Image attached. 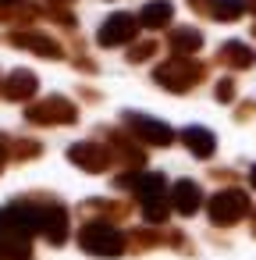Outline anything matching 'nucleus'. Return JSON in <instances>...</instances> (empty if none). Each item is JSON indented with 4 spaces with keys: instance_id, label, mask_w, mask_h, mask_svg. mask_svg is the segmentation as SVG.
<instances>
[{
    "instance_id": "obj_1",
    "label": "nucleus",
    "mask_w": 256,
    "mask_h": 260,
    "mask_svg": "<svg viewBox=\"0 0 256 260\" xmlns=\"http://www.w3.org/2000/svg\"><path fill=\"white\" fill-rule=\"evenodd\" d=\"M40 232V203L18 200L0 210V260H29L32 235Z\"/></svg>"
},
{
    "instance_id": "obj_2",
    "label": "nucleus",
    "mask_w": 256,
    "mask_h": 260,
    "mask_svg": "<svg viewBox=\"0 0 256 260\" xmlns=\"http://www.w3.org/2000/svg\"><path fill=\"white\" fill-rule=\"evenodd\" d=\"M118 189H132L142 203V217L150 224H164L167 214L174 210L171 207V196H167V182L160 171H128V175H118Z\"/></svg>"
},
{
    "instance_id": "obj_3",
    "label": "nucleus",
    "mask_w": 256,
    "mask_h": 260,
    "mask_svg": "<svg viewBox=\"0 0 256 260\" xmlns=\"http://www.w3.org/2000/svg\"><path fill=\"white\" fill-rule=\"evenodd\" d=\"M79 246L89 253V256H121L125 246H128V235L114 224V221H86L79 228Z\"/></svg>"
},
{
    "instance_id": "obj_4",
    "label": "nucleus",
    "mask_w": 256,
    "mask_h": 260,
    "mask_svg": "<svg viewBox=\"0 0 256 260\" xmlns=\"http://www.w3.org/2000/svg\"><path fill=\"white\" fill-rule=\"evenodd\" d=\"M203 75H206V68H203L196 57H174V54H171L164 64H157L153 82L164 86V89H171V93H189L192 86H199Z\"/></svg>"
},
{
    "instance_id": "obj_5",
    "label": "nucleus",
    "mask_w": 256,
    "mask_h": 260,
    "mask_svg": "<svg viewBox=\"0 0 256 260\" xmlns=\"http://www.w3.org/2000/svg\"><path fill=\"white\" fill-rule=\"evenodd\" d=\"M68 160H71L75 168L89 171V175H103L118 157H114V150H111V146H103L100 139H82V143L68 146Z\"/></svg>"
},
{
    "instance_id": "obj_6",
    "label": "nucleus",
    "mask_w": 256,
    "mask_h": 260,
    "mask_svg": "<svg viewBox=\"0 0 256 260\" xmlns=\"http://www.w3.org/2000/svg\"><path fill=\"white\" fill-rule=\"evenodd\" d=\"M25 118L32 125H71V121H79V107L68 96H47L40 104H29Z\"/></svg>"
},
{
    "instance_id": "obj_7",
    "label": "nucleus",
    "mask_w": 256,
    "mask_h": 260,
    "mask_svg": "<svg viewBox=\"0 0 256 260\" xmlns=\"http://www.w3.org/2000/svg\"><path fill=\"white\" fill-rule=\"evenodd\" d=\"M249 214V196L242 189H221L217 196H210V221L228 228V224H238L242 217Z\"/></svg>"
},
{
    "instance_id": "obj_8",
    "label": "nucleus",
    "mask_w": 256,
    "mask_h": 260,
    "mask_svg": "<svg viewBox=\"0 0 256 260\" xmlns=\"http://www.w3.org/2000/svg\"><path fill=\"white\" fill-rule=\"evenodd\" d=\"M121 121L128 125V136H132V139H142L146 146H171V143H174L171 125H164V121H157V118H146V114H139V111H125Z\"/></svg>"
},
{
    "instance_id": "obj_9",
    "label": "nucleus",
    "mask_w": 256,
    "mask_h": 260,
    "mask_svg": "<svg viewBox=\"0 0 256 260\" xmlns=\"http://www.w3.org/2000/svg\"><path fill=\"white\" fill-rule=\"evenodd\" d=\"M135 32H139V18H135V15H125V11H118V15H111V18L100 25L96 43H100V47H121V43H132V40H135Z\"/></svg>"
},
{
    "instance_id": "obj_10",
    "label": "nucleus",
    "mask_w": 256,
    "mask_h": 260,
    "mask_svg": "<svg viewBox=\"0 0 256 260\" xmlns=\"http://www.w3.org/2000/svg\"><path fill=\"white\" fill-rule=\"evenodd\" d=\"M40 232L47 235V242L61 246L68 239V207H61L57 200L40 203Z\"/></svg>"
},
{
    "instance_id": "obj_11",
    "label": "nucleus",
    "mask_w": 256,
    "mask_h": 260,
    "mask_svg": "<svg viewBox=\"0 0 256 260\" xmlns=\"http://www.w3.org/2000/svg\"><path fill=\"white\" fill-rule=\"evenodd\" d=\"M36 89H40V79H36L29 68H18V72H11V75H4V82H0V96L11 100V104L32 100Z\"/></svg>"
},
{
    "instance_id": "obj_12",
    "label": "nucleus",
    "mask_w": 256,
    "mask_h": 260,
    "mask_svg": "<svg viewBox=\"0 0 256 260\" xmlns=\"http://www.w3.org/2000/svg\"><path fill=\"white\" fill-rule=\"evenodd\" d=\"M8 43H15V47H22V50H32V54H40V57H50V61L64 57V50H61V43H57L54 36H43V32H32V29L11 32Z\"/></svg>"
},
{
    "instance_id": "obj_13",
    "label": "nucleus",
    "mask_w": 256,
    "mask_h": 260,
    "mask_svg": "<svg viewBox=\"0 0 256 260\" xmlns=\"http://www.w3.org/2000/svg\"><path fill=\"white\" fill-rule=\"evenodd\" d=\"M100 136H103V143L114 150V157L121 160V164H128V168H142V160H146V153L125 136V132H118V128H100Z\"/></svg>"
},
{
    "instance_id": "obj_14",
    "label": "nucleus",
    "mask_w": 256,
    "mask_h": 260,
    "mask_svg": "<svg viewBox=\"0 0 256 260\" xmlns=\"http://www.w3.org/2000/svg\"><path fill=\"white\" fill-rule=\"evenodd\" d=\"M171 207H174L181 217L196 214V210L203 207V189H199L196 182H189V178L174 182V189H171Z\"/></svg>"
},
{
    "instance_id": "obj_15",
    "label": "nucleus",
    "mask_w": 256,
    "mask_h": 260,
    "mask_svg": "<svg viewBox=\"0 0 256 260\" xmlns=\"http://www.w3.org/2000/svg\"><path fill=\"white\" fill-rule=\"evenodd\" d=\"M167 47L174 57H192L199 47H203V32L199 29H189V25H178L167 32Z\"/></svg>"
},
{
    "instance_id": "obj_16",
    "label": "nucleus",
    "mask_w": 256,
    "mask_h": 260,
    "mask_svg": "<svg viewBox=\"0 0 256 260\" xmlns=\"http://www.w3.org/2000/svg\"><path fill=\"white\" fill-rule=\"evenodd\" d=\"M181 143H185V146H189V153H192V157H199V160L213 157V150H217L213 132H210V128H203V125H189V128L181 132Z\"/></svg>"
},
{
    "instance_id": "obj_17",
    "label": "nucleus",
    "mask_w": 256,
    "mask_h": 260,
    "mask_svg": "<svg viewBox=\"0 0 256 260\" xmlns=\"http://www.w3.org/2000/svg\"><path fill=\"white\" fill-rule=\"evenodd\" d=\"M171 15H174L171 0H153V4H146V8L139 11V25H146V29H164V25H171Z\"/></svg>"
},
{
    "instance_id": "obj_18",
    "label": "nucleus",
    "mask_w": 256,
    "mask_h": 260,
    "mask_svg": "<svg viewBox=\"0 0 256 260\" xmlns=\"http://www.w3.org/2000/svg\"><path fill=\"white\" fill-rule=\"evenodd\" d=\"M217 61H221V64H228V68H249V64L256 61V54H252V50H249L245 43L231 40V43H224V47H221Z\"/></svg>"
},
{
    "instance_id": "obj_19",
    "label": "nucleus",
    "mask_w": 256,
    "mask_h": 260,
    "mask_svg": "<svg viewBox=\"0 0 256 260\" xmlns=\"http://www.w3.org/2000/svg\"><path fill=\"white\" fill-rule=\"evenodd\" d=\"M40 11L32 4H4L0 8V22H32Z\"/></svg>"
},
{
    "instance_id": "obj_20",
    "label": "nucleus",
    "mask_w": 256,
    "mask_h": 260,
    "mask_svg": "<svg viewBox=\"0 0 256 260\" xmlns=\"http://www.w3.org/2000/svg\"><path fill=\"white\" fill-rule=\"evenodd\" d=\"M242 11H245L242 0H213V11H210V15H213L217 22H235Z\"/></svg>"
},
{
    "instance_id": "obj_21",
    "label": "nucleus",
    "mask_w": 256,
    "mask_h": 260,
    "mask_svg": "<svg viewBox=\"0 0 256 260\" xmlns=\"http://www.w3.org/2000/svg\"><path fill=\"white\" fill-rule=\"evenodd\" d=\"M40 153V143L36 139H11V157L15 160H29Z\"/></svg>"
},
{
    "instance_id": "obj_22",
    "label": "nucleus",
    "mask_w": 256,
    "mask_h": 260,
    "mask_svg": "<svg viewBox=\"0 0 256 260\" xmlns=\"http://www.w3.org/2000/svg\"><path fill=\"white\" fill-rule=\"evenodd\" d=\"M153 54H157V43H153V40H146V43H139L135 50H128V61H135V64H139V61H146V57H153Z\"/></svg>"
},
{
    "instance_id": "obj_23",
    "label": "nucleus",
    "mask_w": 256,
    "mask_h": 260,
    "mask_svg": "<svg viewBox=\"0 0 256 260\" xmlns=\"http://www.w3.org/2000/svg\"><path fill=\"white\" fill-rule=\"evenodd\" d=\"M231 96H235V82H231V79H221V82H217V100L228 104Z\"/></svg>"
},
{
    "instance_id": "obj_24",
    "label": "nucleus",
    "mask_w": 256,
    "mask_h": 260,
    "mask_svg": "<svg viewBox=\"0 0 256 260\" xmlns=\"http://www.w3.org/2000/svg\"><path fill=\"white\" fill-rule=\"evenodd\" d=\"M11 160V139H4L0 136V171H4V164Z\"/></svg>"
},
{
    "instance_id": "obj_25",
    "label": "nucleus",
    "mask_w": 256,
    "mask_h": 260,
    "mask_svg": "<svg viewBox=\"0 0 256 260\" xmlns=\"http://www.w3.org/2000/svg\"><path fill=\"white\" fill-rule=\"evenodd\" d=\"M189 8L199 11V15H210L213 11V0H189Z\"/></svg>"
},
{
    "instance_id": "obj_26",
    "label": "nucleus",
    "mask_w": 256,
    "mask_h": 260,
    "mask_svg": "<svg viewBox=\"0 0 256 260\" xmlns=\"http://www.w3.org/2000/svg\"><path fill=\"white\" fill-rule=\"evenodd\" d=\"M249 182H252V189H256V164H252V171H249Z\"/></svg>"
},
{
    "instance_id": "obj_27",
    "label": "nucleus",
    "mask_w": 256,
    "mask_h": 260,
    "mask_svg": "<svg viewBox=\"0 0 256 260\" xmlns=\"http://www.w3.org/2000/svg\"><path fill=\"white\" fill-rule=\"evenodd\" d=\"M47 4H71V0H47Z\"/></svg>"
},
{
    "instance_id": "obj_28",
    "label": "nucleus",
    "mask_w": 256,
    "mask_h": 260,
    "mask_svg": "<svg viewBox=\"0 0 256 260\" xmlns=\"http://www.w3.org/2000/svg\"><path fill=\"white\" fill-rule=\"evenodd\" d=\"M4 4H11V0H0V8H4Z\"/></svg>"
},
{
    "instance_id": "obj_29",
    "label": "nucleus",
    "mask_w": 256,
    "mask_h": 260,
    "mask_svg": "<svg viewBox=\"0 0 256 260\" xmlns=\"http://www.w3.org/2000/svg\"><path fill=\"white\" fill-rule=\"evenodd\" d=\"M252 32H256V29H252Z\"/></svg>"
}]
</instances>
